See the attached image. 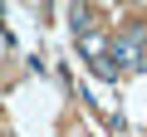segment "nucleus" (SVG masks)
<instances>
[{
	"mask_svg": "<svg viewBox=\"0 0 147 137\" xmlns=\"http://www.w3.org/2000/svg\"><path fill=\"white\" fill-rule=\"evenodd\" d=\"M113 68H127V64H142V30H132V34H118L113 44Z\"/></svg>",
	"mask_w": 147,
	"mask_h": 137,
	"instance_id": "obj_1",
	"label": "nucleus"
}]
</instances>
